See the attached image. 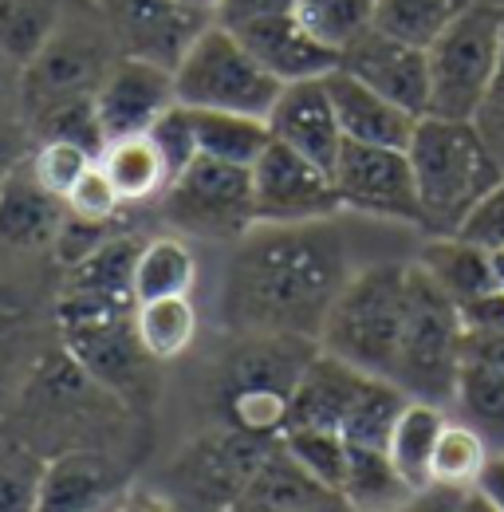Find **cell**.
Here are the masks:
<instances>
[{
    "label": "cell",
    "instance_id": "cell-31",
    "mask_svg": "<svg viewBox=\"0 0 504 512\" xmlns=\"http://www.w3.org/2000/svg\"><path fill=\"white\" fill-rule=\"evenodd\" d=\"M193 134H197V150L205 158L217 162H233V166H256V158L268 150L272 130L268 119H252V115H233V111H193Z\"/></svg>",
    "mask_w": 504,
    "mask_h": 512
},
{
    "label": "cell",
    "instance_id": "cell-56",
    "mask_svg": "<svg viewBox=\"0 0 504 512\" xmlns=\"http://www.w3.org/2000/svg\"><path fill=\"white\" fill-rule=\"evenodd\" d=\"M8 312H16V304H12V296H8V288L0 284V316H8Z\"/></svg>",
    "mask_w": 504,
    "mask_h": 512
},
{
    "label": "cell",
    "instance_id": "cell-51",
    "mask_svg": "<svg viewBox=\"0 0 504 512\" xmlns=\"http://www.w3.org/2000/svg\"><path fill=\"white\" fill-rule=\"evenodd\" d=\"M457 512H501L481 489H465L461 497H457Z\"/></svg>",
    "mask_w": 504,
    "mask_h": 512
},
{
    "label": "cell",
    "instance_id": "cell-32",
    "mask_svg": "<svg viewBox=\"0 0 504 512\" xmlns=\"http://www.w3.org/2000/svg\"><path fill=\"white\" fill-rule=\"evenodd\" d=\"M469 4L473 0H375V28L426 52Z\"/></svg>",
    "mask_w": 504,
    "mask_h": 512
},
{
    "label": "cell",
    "instance_id": "cell-27",
    "mask_svg": "<svg viewBox=\"0 0 504 512\" xmlns=\"http://www.w3.org/2000/svg\"><path fill=\"white\" fill-rule=\"evenodd\" d=\"M134 300H166V296H189L197 284V256L178 233H162L142 241L134 256Z\"/></svg>",
    "mask_w": 504,
    "mask_h": 512
},
{
    "label": "cell",
    "instance_id": "cell-41",
    "mask_svg": "<svg viewBox=\"0 0 504 512\" xmlns=\"http://www.w3.org/2000/svg\"><path fill=\"white\" fill-rule=\"evenodd\" d=\"M123 205L126 201L119 197V190L111 186V178L103 174L99 162L79 178L75 190L63 197V209H67L71 217H79V221H119Z\"/></svg>",
    "mask_w": 504,
    "mask_h": 512
},
{
    "label": "cell",
    "instance_id": "cell-4",
    "mask_svg": "<svg viewBox=\"0 0 504 512\" xmlns=\"http://www.w3.org/2000/svg\"><path fill=\"white\" fill-rule=\"evenodd\" d=\"M406 300L410 260H378L355 268V276L343 284L339 300L327 312L319 347L375 379H390L406 323Z\"/></svg>",
    "mask_w": 504,
    "mask_h": 512
},
{
    "label": "cell",
    "instance_id": "cell-10",
    "mask_svg": "<svg viewBox=\"0 0 504 512\" xmlns=\"http://www.w3.org/2000/svg\"><path fill=\"white\" fill-rule=\"evenodd\" d=\"M162 213H166L170 229L182 233V237L237 245L245 233L256 229L252 170L201 154L189 170H182L166 186Z\"/></svg>",
    "mask_w": 504,
    "mask_h": 512
},
{
    "label": "cell",
    "instance_id": "cell-23",
    "mask_svg": "<svg viewBox=\"0 0 504 512\" xmlns=\"http://www.w3.org/2000/svg\"><path fill=\"white\" fill-rule=\"evenodd\" d=\"M229 512H351L339 493L319 485L312 473H304L284 442H276L264 465L256 469L249 489Z\"/></svg>",
    "mask_w": 504,
    "mask_h": 512
},
{
    "label": "cell",
    "instance_id": "cell-30",
    "mask_svg": "<svg viewBox=\"0 0 504 512\" xmlns=\"http://www.w3.org/2000/svg\"><path fill=\"white\" fill-rule=\"evenodd\" d=\"M134 335L150 363H174L182 359L197 339V308L189 296L146 300L134 308Z\"/></svg>",
    "mask_w": 504,
    "mask_h": 512
},
{
    "label": "cell",
    "instance_id": "cell-18",
    "mask_svg": "<svg viewBox=\"0 0 504 512\" xmlns=\"http://www.w3.org/2000/svg\"><path fill=\"white\" fill-rule=\"evenodd\" d=\"M449 414L473 426L493 453H504V331L465 335Z\"/></svg>",
    "mask_w": 504,
    "mask_h": 512
},
{
    "label": "cell",
    "instance_id": "cell-52",
    "mask_svg": "<svg viewBox=\"0 0 504 512\" xmlns=\"http://www.w3.org/2000/svg\"><path fill=\"white\" fill-rule=\"evenodd\" d=\"M182 8H189V12H197V16H217V8H221V0H178Z\"/></svg>",
    "mask_w": 504,
    "mask_h": 512
},
{
    "label": "cell",
    "instance_id": "cell-38",
    "mask_svg": "<svg viewBox=\"0 0 504 512\" xmlns=\"http://www.w3.org/2000/svg\"><path fill=\"white\" fill-rule=\"evenodd\" d=\"M99 162L95 150L79 146V142H67V138H40L32 158H28V170L32 178L40 182V190H48L52 197H67V193L79 186V178Z\"/></svg>",
    "mask_w": 504,
    "mask_h": 512
},
{
    "label": "cell",
    "instance_id": "cell-50",
    "mask_svg": "<svg viewBox=\"0 0 504 512\" xmlns=\"http://www.w3.org/2000/svg\"><path fill=\"white\" fill-rule=\"evenodd\" d=\"M477 489L504 512V453H493L489 457V465H485V473H481V481H477Z\"/></svg>",
    "mask_w": 504,
    "mask_h": 512
},
{
    "label": "cell",
    "instance_id": "cell-49",
    "mask_svg": "<svg viewBox=\"0 0 504 512\" xmlns=\"http://www.w3.org/2000/svg\"><path fill=\"white\" fill-rule=\"evenodd\" d=\"M457 489H441V485H430V489H422L410 505L402 512H457Z\"/></svg>",
    "mask_w": 504,
    "mask_h": 512
},
{
    "label": "cell",
    "instance_id": "cell-48",
    "mask_svg": "<svg viewBox=\"0 0 504 512\" xmlns=\"http://www.w3.org/2000/svg\"><path fill=\"white\" fill-rule=\"evenodd\" d=\"M111 512H178V505L166 493H154V489H126Z\"/></svg>",
    "mask_w": 504,
    "mask_h": 512
},
{
    "label": "cell",
    "instance_id": "cell-34",
    "mask_svg": "<svg viewBox=\"0 0 504 512\" xmlns=\"http://www.w3.org/2000/svg\"><path fill=\"white\" fill-rule=\"evenodd\" d=\"M63 0H0V52L24 67L60 28Z\"/></svg>",
    "mask_w": 504,
    "mask_h": 512
},
{
    "label": "cell",
    "instance_id": "cell-6",
    "mask_svg": "<svg viewBox=\"0 0 504 512\" xmlns=\"http://www.w3.org/2000/svg\"><path fill=\"white\" fill-rule=\"evenodd\" d=\"M504 8L469 4L438 40L426 48L430 107L426 115L473 123L501 64Z\"/></svg>",
    "mask_w": 504,
    "mask_h": 512
},
{
    "label": "cell",
    "instance_id": "cell-40",
    "mask_svg": "<svg viewBox=\"0 0 504 512\" xmlns=\"http://www.w3.org/2000/svg\"><path fill=\"white\" fill-rule=\"evenodd\" d=\"M146 134H150V142L158 146V154H162V162H166V170H170V182L201 158L197 134H193V115H189V107H182V103L170 107Z\"/></svg>",
    "mask_w": 504,
    "mask_h": 512
},
{
    "label": "cell",
    "instance_id": "cell-8",
    "mask_svg": "<svg viewBox=\"0 0 504 512\" xmlns=\"http://www.w3.org/2000/svg\"><path fill=\"white\" fill-rule=\"evenodd\" d=\"M174 91L178 103L193 111H233V115L268 119L284 87L256 64V56L241 44L237 32L213 20L189 44L182 64L174 67Z\"/></svg>",
    "mask_w": 504,
    "mask_h": 512
},
{
    "label": "cell",
    "instance_id": "cell-42",
    "mask_svg": "<svg viewBox=\"0 0 504 512\" xmlns=\"http://www.w3.org/2000/svg\"><path fill=\"white\" fill-rule=\"evenodd\" d=\"M36 363H40V359L28 351V339H24L20 323H16L8 335H0V418L16 406L20 390L32 383Z\"/></svg>",
    "mask_w": 504,
    "mask_h": 512
},
{
    "label": "cell",
    "instance_id": "cell-36",
    "mask_svg": "<svg viewBox=\"0 0 504 512\" xmlns=\"http://www.w3.org/2000/svg\"><path fill=\"white\" fill-rule=\"evenodd\" d=\"M292 12L319 44L339 56L375 24V0H296Z\"/></svg>",
    "mask_w": 504,
    "mask_h": 512
},
{
    "label": "cell",
    "instance_id": "cell-1",
    "mask_svg": "<svg viewBox=\"0 0 504 512\" xmlns=\"http://www.w3.org/2000/svg\"><path fill=\"white\" fill-rule=\"evenodd\" d=\"M351 276V249L335 221L256 225L225 264L221 323L237 339L284 335L319 343L327 312Z\"/></svg>",
    "mask_w": 504,
    "mask_h": 512
},
{
    "label": "cell",
    "instance_id": "cell-3",
    "mask_svg": "<svg viewBox=\"0 0 504 512\" xmlns=\"http://www.w3.org/2000/svg\"><path fill=\"white\" fill-rule=\"evenodd\" d=\"M315 351L319 343L312 339H284V335L237 339V347L217 367L221 426L252 438H280L288 430L292 390Z\"/></svg>",
    "mask_w": 504,
    "mask_h": 512
},
{
    "label": "cell",
    "instance_id": "cell-24",
    "mask_svg": "<svg viewBox=\"0 0 504 512\" xmlns=\"http://www.w3.org/2000/svg\"><path fill=\"white\" fill-rule=\"evenodd\" d=\"M63 213H67L63 201L40 190L28 162L12 166V174L0 182V237L8 245H20V249L52 245L63 225Z\"/></svg>",
    "mask_w": 504,
    "mask_h": 512
},
{
    "label": "cell",
    "instance_id": "cell-12",
    "mask_svg": "<svg viewBox=\"0 0 504 512\" xmlns=\"http://www.w3.org/2000/svg\"><path fill=\"white\" fill-rule=\"evenodd\" d=\"M331 182H335L343 209L422 229V201H418V182H414V166L406 150L347 142L335 162Z\"/></svg>",
    "mask_w": 504,
    "mask_h": 512
},
{
    "label": "cell",
    "instance_id": "cell-57",
    "mask_svg": "<svg viewBox=\"0 0 504 512\" xmlns=\"http://www.w3.org/2000/svg\"><path fill=\"white\" fill-rule=\"evenodd\" d=\"M16 323H20V312H8V316H0V335H8Z\"/></svg>",
    "mask_w": 504,
    "mask_h": 512
},
{
    "label": "cell",
    "instance_id": "cell-25",
    "mask_svg": "<svg viewBox=\"0 0 504 512\" xmlns=\"http://www.w3.org/2000/svg\"><path fill=\"white\" fill-rule=\"evenodd\" d=\"M414 264L438 284L441 292L461 308L485 292L497 288V276H493V253L465 241V237H426L422 253L414 256Z\"/></svg>",
    "mask_w": 504,
    "mask_h": 512
},
{
    "label": "cell",
    "instance_id": "cell-59",
    "mask_svg": "<svg viewBox=\"0 0 504 512\" xmlns=\"http://www.w3.org/2000/svg\"><path fill=\"white\" fill-rule=\"evenodd\" d=\"M178 512H193V509H182V505H178Z\"/></svg>",
    "mask_w": 504,
    "mask_h": 512
},
{
    "label": "cell",
    "instance_id": "cell-53",
    "mask_svg": "<svg viewBox=\"0 0 504 512\" xmlns=\"http://www.w3.org/2000/svg\"><path fill=\"white\" fill-rule=\"evenodd\" d=\"M12 75H20V67H16L8 56H4V52H0V91H4V83H8Z\"/></svg>",
    "mask_w": 504,
    "mask_h": 512
},
{
    "label": "cell",
    "instance_id": "cell-2",
    "mask_svg": "<svg viewBox=\"0 0 504 512\" xmlns=\"http://www.w3.org/2000/svg\"><path fill=\"white\" fill-rule=\"evenodd\" d=\"M406 158L414 166L422 229L430 237H453L504 178L501 162L485 146L481 130L438 115L418 119Z\"/></svg>",
    "mask_w": 504,
    "mask_h": 512
},
{
    "label": "cell",
    "instance_id": "cell-39",
    "mask_svg": "<svg viewBox=\"0 0 504 512\" xmlns=\"http://www.w3.org/2000/svg\"><path fill=\"white\" fill-rule=\"evenodd\" d=\"M44 465L24 442H0V512H40V485H44Z\"/></svg>",
    "mask_w": 504,
    "mask_h": 512
},
{
    "label": "cell",
    "instance_id": "cell-7",
    "mask_svg": "<svg viewBox=\"0 0 504 512\" xmlns=\"http://www.w3.org/2000/svg\"><path fill=\"white\" fill-rule=\"evenodd\" d=\"M134 300L130 296H99L63 288L56 304L63 351L71 363L99 386L130 394L142 383V367L150 363L134 335Z\"/></svg>",
    "mask_w": 504,
    "mask_h": 512
},
{
    "label": "cell",
    "instance_id": "cell-11",
    "mask_svg": "<svg viewBox=\"0 0 504 512\" xmlns=\"http://www.w3.org/2000/svg\"><path fill=\"white\" fill-rule=\"evenodd\" d=\"M280 438H252L241 430L217 426L193 438L166 473V497L193 512H229L249 489L256 469Z\"/></svg>",
    "mask_w": 504,
    "mask_h": 512
},
{
    "label": "cell",
    "instance_id": "cell-35",
    "mask_svg": "<svg viewBox=\"0 0 504 512\" xmlns=\"http://www.w3.org/2000/svg\"><path fill=\"white\" fill-rule=\"evenodd\" d=\"M406 394L390 379H367V386L359 390V398L351 402L339 434L347 438V446H363V449H386L390 434H394V422L398 414L406 410Z\"/></svg>",
    "mask_w": 504,
    "mask_h": 512
},
{
    "label": "cell",
    "instance_id": "cell-46",
    "mask_svg": "<svg viewBox=\"0 0 504 512\" xmlns=\"http://www.w3.org/2000/svg\"><path fill=\"white\" fill-rule=\"evenodd\" d=\"M457 316H461L465 335H493V331H504V292L493 288V292H485V296L461 304Z\"/></svg>",
    "mask_w": 504,
    "mask_h": 512
},
{
    "label": "cell",
    "instance_id": "cell-54",
    "mask_svg": "<svg viewBox=\"0 0 504 512\" xmlns=\"http://www.w3.org/2000/svg\"><path fill=\"white\" fill-rule=\"evenodd\" d=\"M12 174V154H8V146H4V138H0V182Z\"/></svg>",
    "mask_w": 504,
    "mask_h": 512
},
{
    "label": "cell",
    "instance_id": "cell-26",
    "mask_svg": "<svg viewBox=\"0 0 504 512\" xmlns=\"http://www.w3.org/2000/svg\"><path fill=\"white\" fill-rule=\"evenodd\" d=\"M339 497L351 512H402L418 493L394 469L386 449L351 446L347 477L339 485Z\"/></svg>",
    "mask_w": 504,
    "mask_h": 512
},
{
    "label": "cell",
    "instance_id": "cell-58",
    "mask_svg": "<svg viewBox=\"0 0 504 512\" xmlns=\"http://www.w3.org/2000/svg\"><path fill=\"white\" fill-rule=\"evenodd\" d=\"M473 4H489V8H504V0H473Z\"/></svg>",
    "mask_w": 504,
    "mask_h": 512
},
{
    "label": "cell",
    "instance_id": "cell-13",
    "mask_svg": "<svg viewBox=\"0 0 504 512\" xmlns=\"http://www.w3.org/2000/svg\"><path fill=\"white\" fill-rule=\"evenodd\" d=\"M252 205L256 225H315L343 213L331 174L276 138L252 166Z\"/></svg>",
    "mask_w": 504,
    "mask_h": 512
},
{
    "label": "cell",
    "instance_id": "cell-20",
    "mask_svg": "<svg viewBox=\"0 0 504 512\" xmlns=\"http://www.w3.org/2000/svg\"><path fill=\"white\" fill-rule=\"evenodd\" d=\"M123 493V469L107 453L67 449L44 465L40 512H111Z\"/></svg>",
    "mask_w": 504,
    "mask_h": 512
},
{
    "label": "cell",
    "instance_id": "cell-21",
    "mask_svg": "<svg viewBox=\"0 0 504 512\" xmlns=\"http://www.w3.org/2000/svg\"><path fill=\"white\" fill-rule=\"evenodd\" d=\"M323 83H327L335 119H339L347 142H359V146H394V150H406L410 146L414 127H418V115L402 111L398 103H390L386 95L371 91L367 83H359L355 75H347L339 67Z\"/></svg>",
    "mask_w": 504,
    "mask_h": 512
},
{
    "label": "cell",
    "instance_id": "cell-37",
    "mask_svg": "<svg viewBox=\"0 0 504 512\" xmlns=\"http://www.w3.org/2000/svg\"><path fill=\"white\" fill-rule=\"evenodd\" d=\"M280 442L304 473H312L319 485L339 493L347 477V457H351V446L339 430H284Z\"/></svg>",
    "mask_w": 504,
    "mask_h": 512
},
{
    "label": "cell",
    "instance_id": "cell-55",
    "mask_svg": "<svg viewBox=\"0 0 504 512\" xmlns=\"http://www.w3.org/2000/svg\"><path fill=\"white\" fill-rule=\"evenodd\" d=\"M493 276H497V288L504 292V249L493 253Z\"/></svg>",
    "mask_w": 504,
    "mask_h": 512
},
{
    "label": "cell",
    "instance_id": "cell-19",
    "mask_svg": "<svg viewBox=\"0 0 504 512\" xmlns=\"http://www.w3.org/2000/svg\"><path fill=\"white\" fill-rule=\"evenodd\" d=\"M237 36H241V44L256 56V64L264 67L280 87L308 83V79H327L339 67V52H331L327 44H319L312 32L296 20V12L252 20L245 28H237Z\"/></svg>",
    "mask_w": 504,
    "mask_h": 512
},
{
    "label": "cell",
    "instance_id": "cell-47",
    "mask_svg": "<svg viewBox=\"0 0 504 512\" xmlns=\"http://www.w3.org/2000/svg\"><path fill=\"white\" fill-rule=\"evenodd\" d=\"M296 8V0H221V8H217V24H225V28H245L252 20H264V16H280V12H292Z\"/></svg>",
    "mask_w": 504,
    "mask_h": 512
},
{
    "label": "cell",
    "instance_id": "cell-33",
    "mask_svg": "<svg viewBox=\"0 0 504 512\" xmlns=\"http://www.w3.org/2000/svg\"><path fill=\"white\" fill-rule=\"evenodd\" d=\"M489 457H493L489 442H485L473 426H465L461 418H453V414H449V422H445V430H441L438 446H434L430 485L457 489V493L477 489V481H481V473H485Z\"/></svg>",
    "mask_w": 504,
    "mask_h": 512
},
{
    "label": "cell",
    "instance_id": "cell-5",
    "mask_svg": "<svg viewBox=\"0 0 504 512\" xmlns=\"http://www.w3.org/2000/svg\"><path fill=\"white\" fill-rule=\"evenodd\" d=\"M461 347H465V327L457 316V304L410 260V300H406V323L390 383L414 402L449 410L461 371Z\"/></svg>",
    "mask_w": 504,
    "mask_h": 512
},
{
    "label": "cell",
    "instance_id": "cell-43",
    "mask_svg": "<svg viewBox=\"0 0 504 512\" xmlns=\"http://www.w3.org/2000/svg\"><path fill=\"white\" fill-rule=\"evenodd\" d=\"M111 237H115V221H79V217L63 213V225L56 241H52V249H56L63 268H71V264L87 260L95 249H103Z\"/></svg>",
    "mask_w": 504,
    "mask_h": 512
},
{
    "label": "cell",
    "instance_id": "cell-15",
    "mask_svg": "<svg viewBox=\"0 0 504 512\" xmlns=\"http://www.w3.org/2000/svg\"><path fill=\"white\" fill-rule=\"evenodd\" d=\"M170 107H178L174 71L134 56H119L95 91V115L107 142L146 134Z\"/></svg>",
    "mask_w": 504,
    "mask_h": 512
},
{
    "label": "cell",
    "instance_id": "cell-14",
    "mask_svg": "<svg viewBox=\"0 0 504 512\" xmlns=\"http://www.w3.org/2000/svg\"><path fill=\"white\" fill-rule=\"evenodd\" d=\"M95 12L111 32L119 56L150 60L170 71L182 64L205 24H213L209 16L189 12L178 0H95Z\"/></svg>",
    "mask_w": 504,
    "mask_h": 512
},
{
    "label": "cell",
    "instance_id": "cell-17",
    "mask_svg": "<svg viewBox=\"0 0 504 512\" xmlns=\"http://www.w3.org/2000/svg\"><path fill=\"white\" fill-rule=\"evenodd\" d=\"M268 130H272V138H276L280 146L296 150L300 158L315 162V166L327 170V174H335V162H339V154H343V146H347L323 79L288 83V87L276 95L272 111H268Z\"/></svg>",
    "mask_w": 504,
    "mask_h": 512
},
{
    "label": "cell",
    "instance_id": "cell-45",
    "mask_svg": "<svg viewBox=\"0 0 504 512\" xmlns=\"http://www.w3.org/2000/svg\"><path fill=\"white\" fill-rule=\"evenodd\" d=\"M473 127L481 130L485 146L493 150V158L501 162L504 170V48H501V64H497V79H493V87H489V95H485Z\"/></svg>",
    "mask_w": 504,
    "mask_h": 512
},
{
    "label": "cell",
    "instance_id": "cell-9",
    "mask_svg": "<svg viewBox=\"0 0 504 512\" xmlns=\"http://www.w3.org/2000/svg\"><path fill=\"white\" fill-rule=\"evenodd\" d=\"M119 60V48L103 20H71L63 16L52 40L20 67L16 75V95L28 107L32 123L44 119L48 111H60L67 103L95 99L107 67Z\"/></svg>",
    "mask_w": 504,
    "mask_h": 512
},
{
    "label": "cell",
    "instance_id": "cell-22",
    "mask_svg": "<svg viewBox=\"0 0 504 512\" xmlns=\"http://www.w3.org/2000/svg\"><path fill=\"white\" fill-rule=\"evenodd\" d=\"M367 379H371L367 371H359L319 347L292 390L288 430H339Z\"/></svg>",
    "mask_w": 504,
    "mask_h": 512
},
{
    "label": "cell",
    "instance_id": "cell-16",
    "mask_svg": "<svg viewBox=\"0 0 504 512\" xmlns=\"http://www.w3.org/2000/svg\"><path fill=\"white\" fill-rule=\"evenodd\" d=\"M339 71L355 75L359 83H367L371 91L386 95L390 103H398L410 115H426L430 107V71H426V52L414 44H402L386 32H378L375 24L343 48Z\"/></svg>",
    "mask_w": 504,
    "mask_h": 512
},
{
    "label": "cell",
    "instance_id": "cell-44",
    "mask_svg": "<svg viewBox=\"0 0 504 512\" xmlns=\"http://www.w3.org/2000/svg\"><path fill=\"white\" fill-rule=\"evenodd\" d=\"M457 237H465V241H473V245H481V249H489V253L504 249V178L493 186V193L469 213V221L457 229Z\"/></svg>",
    "mask_w": 504,
    "mask_h": 512
},
{
    "label": "cell",
    "instance_id": "cell-28",
    "mask_svg": "<svg viewBox=\"0 0 504 512\" xmlns=\"http://www.w3.org/2000/svg\"><path fill=\"white\" fill-rule=\"evenodd\" d=\"M99 166L126 205L154 201L170 186V170H166L158 146L150 142V134H130V138L107 142L99 154Z\"/></svg>",
    "mask_w": 504,
    "mask_h": 512
},
{
    "label": "cell",
    "instance_id": "cell-29",
    "mask_svg": "<svg viewBox=\"0 0 504 512\" xmlns=\"http://www.w3.org/2000/svg\"><path fill=\"white\" fill-rule=\"evenodd\" d=\"M445 422H449V410L430 406V402H414V398L406 402V410L394 422L386 453L414 493L430 489V461H434V446H438Z\"/></svg>",
    "mask_w": 504,
    "mask_h": 512
}]
</instances>
